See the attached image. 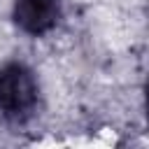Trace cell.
<instances>
[{"mask_svg":"<svg viewBox=\"0 0 149 149\" xmlns=\"http://www.w3.org/2000/svg\"><path fill=\"white\" fill-rule=\"evenodd\" d=\"M12 19L16 28L30 37L49 35L63 19L61 0H14Z\"/></svg>","mask_w":149,"mask_h":149,"instance_id":"7a4b0ae2","label":"cell"},{"mask_svg":"<svg viewBox=\"0 0 149 149\" xmlns=\"http://www.w3.org/2000/svg\"><path fill=\"white\" fill-rule=\"evenodd\" d=\"M40 100V81L35 72L21 63L9 61L0 65V114L9 121H26L33 116Z\"/></svg>","mask_w":149,"mask_h":149,"instance_id":"6da1fadb","label":"cell"}]
</instances>
